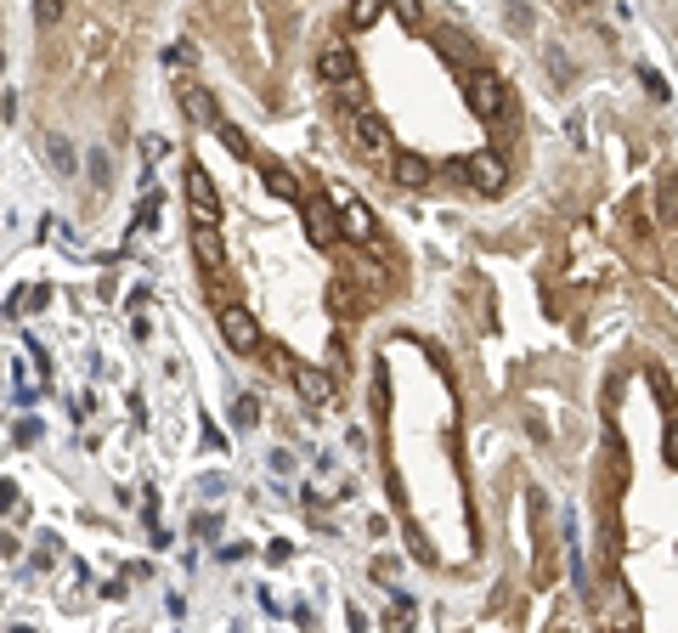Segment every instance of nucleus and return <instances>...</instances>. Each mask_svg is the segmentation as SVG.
I'll use <instances>...</instances> for the list:
<instances>
[{
	"label": "nucleus",
	"mask_w": 678,
	"mask_h": 633,
	"mask_svg": "<svg viewBox=\"0 0 678 633\" xmlns=\"http://www.w3.org/2000/svg\"><path fill=\"white\" fill-rule=\"evenodd\" d=\"M187 204H193V221H221V198H215V181H209L204 164L187 170Z\"/></svg>",
	"instance_id": "obj_3"
},
{
	"label": "nucleus",
	"mask_w": 678,
	"mask_h": 633,
	"mask_svg": "<svg viewBox=\"0 0 678 633\" xmlns=\"http://www.w3.org/2000/svg\"><path fill=\"white\" fill-rule=\"evenodd\" d=\"M316 69H323V79H334V86H339V79H345V86H356V57H351V46H328Z\"/></svg>",
	"instance_id": "obj_10"
},
{
	"label": "nucleus",
	"mask_w": 678,
	"mask_h": 633,
	"mask_svg": "<svg viewBox=\"0 0 678 633\" xmlns=\"http://www.w3.org/2000/svg\"><path fill=\"white\" fill-rule=\"evenodd\" d=\"M46 159H51L57 176H79V153H74V142L62 131H46Z\"/></svg>",
	"instance_id": "obj_11"
},
{
	"label": "nucleus",
	"mask_w": 678,
	"mask_h": 633,
	"mask_svg": "<svg viewBox=\"0 0 678 633\" xmlns=\"http://www.w3.org/2000/svg\"><path fill=\"white\" fill-rule=\"evenodd\" d=\"M351 136H356V147H368V153H379V147H385V119H379V114H368V108H356L351 114Z\"/></svg>",
	"instance_id": "obj_9"
},
{
	"label": "nucleus",
	"mask_w": 678,
	"mask_h": 633,
	"mask_svg": "<svg viewBox=\"0 0 678 633\" xmlns=\"http://www.w3.org/2000/svg\"><path fill=\"white\" fill-rule=\"evenodd\" d=\"M639 86H645V91H650L655 102H667V96H673V91H667V79L655 74V69H639Z\"/></svg>",
	"instance_id": "obj_20"
},
{
	"label": "nucleus",
	"mask_w": 678,
	"mask_h": 633,
	"mask_svg": "<svg viewBox=\"0 0 678 633\" xmlns=\"http://www.w3.org/2000/svg\"><path fill=\"white\" fill-rule=\"evenodd\" d=\"M85 176H91V187H96V193H102V187L114 181V164H108V153H102V147H96L91 159H85Z\"/></svg>",
	"instance_id": "obj_16"
},
{
	"label": "nucleus",
	"mask_w": 678,
	"mask_h": 633,
	"mask_svg": "<svg viewBox=\"0 0 678 633\" xmlns=\"http://www.w3.org/2000/svg\"><path fill=\"white\" fill-rule=\"evenodd\" d=\"M650 209H655V226H678V176H655V193H650Z\"/></svg>",
	"instance_id": "obj_8"
},
{
	"label": "nucleus",
	"mask_w": 678,
	"mask_h": 633,
	"mask_svg": "<svg viewBox=\"0 0 678 633\" xmlns=\"http://www.w3.org/2000/svg\"><path fill=\"white\" fill-rule=\"evenodd\" d=\"M181 108H187V119H193V124H204V119L215 124V119H221V114H215V96H209L204 86H181Z\"/></svg>",
	"instance_id": "obj_12"
},
{
	"label": "nucleus",
	"mask_w": 678,
	"mask_h": 633,
	"mask_svg": "<svg viewBox=\"0 0 678 633\" xmlns=\"http://www.w3.org/2000/svg\"><path fill=\"white\" fill-rule=\"evenodd\" d=\"M543 62H548V74H554L560 86H565V79H577V62H571L565 51H554V46H548V51H543Z\"/></svg>",
	"instance_id": "obj_18"
},
{
	"label": "nucleus",
	"mask_w": 678,
	"mask_h": 633,
	"mask_svg": "<svg viewBox=\"0 0 678 633\" xmlns=\"http://www.w3.org/2000/svg\"><path fill=\"white\" fill-rule=\"evenodd\" d=\"M503 159L492 153H475V159H458V181L463 187H475V193H503Z\"/></svg>",
	"instance_id": "obj_1"
},
{
	"label": "nucleus",
	"mask_w": 678,
	"mask_h": 633,
	"mask_svg": "<svg viewBox=\"0 0 678 633\" xmlns=\"http://www.w3.org/2000/svg\"><path fill=\"white\" fill-rule=\"evenodd\" d=\"M379 12H385V0H351V29H373Z\"/></svg>",
	"instance_id": "obj_15"
},
{
	"label": "nucleus",
	"mask_w": 678,
	"mask_h": 633,
	"mask_svg": "<svg viewBox=\"0 0 678 633\" xmlns=\"http://www.w3.org/2000/svg\"><path fill=\"white\" fill-rule=\"evenodd\" d=\"M221 334H226L232 351H254L261 345V323H254L243 306H221Z\"/></svg>",
	"instance_id": "obj_4"
},
{
	"label": "nucleus",
	"mask_w": 678,
	"mask_h": 633,
	"mask_svg": "<svg viewBox=\"0 0 678 633\" xmlns=\"http://www.w3.org/2000/svg\"><path fill=\"white\" fill-rule=\"evenodd\" d=\"M306 232H311V243L316 249H328L339 238V221H334V198H311L306 204Z\"/></svg>",
	"instance_id": "obj_6"
},
{
	"label": "nucleus",
	"mask_w": 678,
	"mask_h": 633,
	"mask_svg": "<svg viewBox=\"0 0 678 633\" xmlns=\"http://www.w3.org/2000/svg\"><path fill=\"white\" fill-rule=\"evenodd\" d=\"M396 181L401 187H424L430 181V164H424L418 153H396Z\"/></svg>",
	"instance_id": "obj_14"
},
{
	"label": "nucleus",
	"mask_w": 678,
	"mask_h": 633,
	"mask_svg": "<svg viewBox=\"0 0 678 633\" xmlns=\"http://www.w3.org/2000/svg\"><path fill=\"white\" fill-rule=\"evenodd\" d=\"M62 17H69V6H62V0H34V23H40V29H57Z\"/></svg>",
	"instance_id": "obj_17"
},
{
	"label": "nucleus",
	"mask_w": 678,
	"mask_h": 633,
	"mask_svg": "<svg viewBox=\"0 0 678 633\" xmlns=\"http://www.w3.org/2000/svg\"><path fill=\"white\" fill-rule=\"evenodd\" d=\"M215 526H221L215 515H198V520H193V532H198V537H215Z\"/></svg>",
	"instance_id": "obj_22"
},
{
	"label": "nucleus",
	"mask_w": 678,
	"mask_h": 633,
	"mask_svg": "<svg viewBox=\"0 0 678 633\" xmlns=\"http://www.w3.org/2000/svg\"><path fill=\"white\" fill-rule=\"evenodd\" d=\"M232 425H238V430H254V425H261V402H254V396H243V402L232 408Z\"/></svg>",
	"instance_id": "obj_19"
},
{
	"label": "nucleus",
	"mask_w": 678,
	"mask_h": 633,
	"mask_svg": "<svg viewBox=\"0 0 678 633\" xmlns=\"http://www.w3.org/2000/svg\"><path fill=\"white\" fill-rule=\"evenodd\" d=\"M470 108L481 114V119H503L508 114V86L498 74H475L470 79Z\"/></svg>",
	"instance_id": "obj_2"
},
{
	"label": "nucleus",
	"mask_w": 678,
	"mask_h": 633,
	"mask_svg": "<svg viewBox=\"0 0 678 633\" xmlns=\"http://www.w3.org/2000/svg\"><path fill=\"white\" fill-rule=\"evenodd\" d=\"M193 255H198L204 271H221V266H226V249H221L215 221H193Z\"/></svg>",
	"instance_id": "obj_5"
},
{
	"label": "nucleus",
	"mask_w": 678,
	"mask_h": 633,
	"mask_svg": "<svg viewBox=\"0 0 678 633\" xmlns=\"http://www.w3.org/2000/svg\"><path fill=\"white\" fill-rule=\"evenodd\" d=\"M667 458H673V463H678V425H673V430H667Z\"/></svg>",
	"instance_id": "obj_25"
},
{
	"label": "nucleus",
	"mask_w": 678,
	"mask_h": 633,
	"mask_svg": "<svg viewBox=\"0 0 678 633\" xmlns=\"http://www.w3.org/2000/svg\"><path fill=\"white\" fill-rule=\"evenodd\" d=\"M0 74H6V51H0Z\"/></svg>",
	"instance_id": "obj_26"
},
{
	"label": "nucleus",
	"mask_w": 678,
	"mask_h": 633,
	"mask_svg": "<svg viewBox=\"0 0 678 633\" xmlns=\"http://www.w3.org/2000/svg\"><path fill=\"white\" fill-rule=\"evenodd\" d=\"M339 216H345V238L373 243V209L356 198V193H339Z\"/></svg>",
	"instance_id": "obj_7"
},
{
	"label": "nucleus",
	"mask_w": 678,
	"mask_h": 633,
	"mask_svg": "<svg viewBox=\"0 0 678 633\" xmlns=\"http://www.w3.org/2000/svg\"><path fill=\"white\" fill-rule=\"evenodd\" d=\"M396 12L408 17V23H418V0H396Z\"/></svg>",
	"instance_id": "obj_24"
},
{
	"label": "nucleus",
	"mask_w": 678,
	"mask_h": 633,
	"mask_svg": "<svg viewBox=\"0 0 678 633\" xmlns=\"http://www.w3.org/2000/svg\"><path fill=\"white\" fill-rule=\"evenodd\" d=\"M12 503H17V487H12V481H0V509H12Z\"/></svg>",
	"instance_id": "obj_23"
},
{
	"label": "nucleus",
	"mask_w": 678,
	"mask_h": 633,
	"mask_svg": "<svg viewBox=\"0 0 678 633\" xmlns=\"http://www.w3.org/2000/svg\"><path fill=\"white\" fill-rule=\"evenodd\" d=\"M266 181H271V193H278V198H294V193H300V181H289V170H271Z\"/></svg>",
	"instance_id": "obj_21"
},
{
	"label": "nucleus",
	"mask_w": 678,
	"mask_h": 633,
	"mask_svg": "<svg viewBox=\"0 0 678 633\" xmlns=\"http://www.w3.org/2000/svg\"><path fill=\"white\" fill-rule=\"evenodd\" d=\"M289 373H294V385H300V396H306V402H316V408H323L328 396H334L328 373H316V368H289Z\"/></svg>",
	"instance_id": "obj_13"
}]
</instances>
